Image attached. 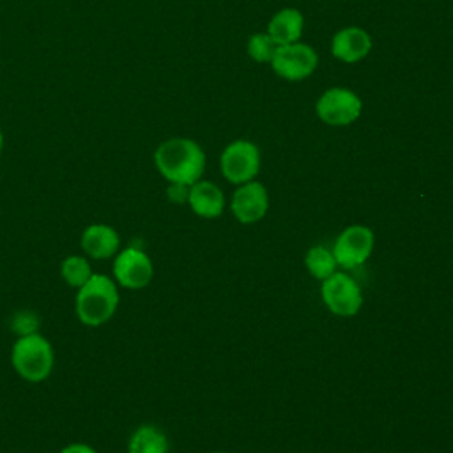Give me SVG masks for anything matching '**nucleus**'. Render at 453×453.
I'll use <instances>...</instances> for the list:
<instances>
[{
    "label": "nucleus",
    "mask_w": 453,
    "mask_h": 453,
    "mask_svg": "<svg viewBox=\"0 0 453 453\" xmlns=\"http://www.w3.org/2000/svg\"><path fill=\"white\" fill-rule=\"evenodd\" d=\"M154 163L168 182L191 186L200 180L203 173L205 154L202 147L189 138H170L156 149Z\"/></svg>",
    "instance_id": "obj_1"
},
{
    "label": "nucleus",
    "mask_w": 453,
    "mask_h": 453,
    "mask_svg": "<svg viewBox=\"0 0 453 453\" xmlns=\"http://www.w3.org/2000/svg\"><path fill=\"white\" fill-rule=\"evenodd\" d=\"M117 306V283L106 274H92V278L78 288L76 315L85 326L96 327L106 324L115 315Z\"/></svg>",
    "instance_id": "obj_2"
},
{
    "label": "nucleus",
    "mask_w": 453,
    "mask_h": 453,
    "mask_svg": "<svg viewBox=\"0 0 453 453\" xmlns=\"http://www.w3.org/2000/svg\"><path fill=\"white\" fill-rule=\"evenodd\" d=\"M11 363L18 375L28 382H41L50 377L55 365L51 343L39 333L19 336L11 352Z\"/></svg>",
    "instance_id": "obj_3"
},
{
    "label": "nucleus",
    "mask_w": 453,
    "mask_h": 453,
    "mask_svg": "<svg viewBox=\"0 0 453 453\" xmlns=\"http://www.w3.org/2000/svg\"><path fill=\"white\" fill-rule=\"evenodd\" d=\"M219 166L228 182L244 184L253 180L260 170V150L253 142L235 140L221 152Z\"/></svg>",
    "instance_id": "obj_4"
},
{
    "label": "nucleus",
    "mask_w": 453,
    "mask_h": 453,
    "mask_svg": "<svg viewBox=\"0 0 453 453\" xmlns=\"http://www.w3.org/2000/svg\"><path fill=\"white\" fill-rule=\"evenodd\" d=\"M269 64L280 78L297 81L313 74L319 57L311 46L304 42H290L280 44Z\"/></svg>",
    "instance_id": "obj_5"
},
{
    "label": "nucleus",
    "mask_w": 453,
    "mask_h": 453,
    "mask_svg": "<svg viewBox=\"0 0 453 453\" xmlns=\"http://www.w3.org/2000/svg\"><path fill=\"white\" fill-rule=\"evenodd\" d=\"M361 110H363V103L359 96L342 87H333L326 90L315 104V111L319 119L329 126L352 124L361 115Z\"/></svg>",
    "instance_id": "obj_6"
},
{
    "label": "nucleus",
    "mask_w": 453,
    "mask_h": 453,
    "mask_svg": "<svg viewBox=\"0 0 453 453\" xmlns=\"http://www.w3.org/2000/svg\"><path fill=\"white\" fill-rule=\"evenodd\" d=\"M373 232L363 225H352L345 228L334 241L333 255L338 265L354 269L366 262L373 250Z\"/></svg>",
    "instance_id": "obj_7"
},
{
    "label": "nucleus",
    "mask_w": 453,
    "mask_h": 453,
    "mask_svg": "<svg viewBox=\"0 0 453 453\" xmlns=\"http://www.w3.org/2000/svg\"><path fill=\"white\" fill-rule=\"evenodd\" d=\"M322 299L333 313L342 317L356 315L363 304L359 285L343 273H333L324 280Z\"/></svg>",
    "instance_id": "obj_8"
},
{
    "label": "nucleus",
    "mask_w": 453,
    "mask_h": 453,
    "mask_svg": "<svg viewBox=\"0 0 453 453\" xmlns=\"http://www.w3.org/2000/svg\"><path fill=\"white\" fill-rule=\"evenodd\" d=\"M154 267L149 255L138 248H126L115 255L113 260V280L115 283L138 290L150 283Z\"/></svg>",
    "instance_id": "obj_9"
},
{
    "label": "nucleus",
    "mask_w": 453,
    "mask_h": 453,
    "mask_svg": "<svg viewBox=\"0 0 453 453\" xmlns=\"http://www.w3.org/2000/svg\"><path fill=\"white\" fill-rule=\"evenodd\" d=\"M269 207V196L264 184L257 180H248L244 184H239V188L234 191L230 209L234 216L248 225L260 221Z\"/></svg>",
    "instance_id": "obj_10"
},
{
    "label": "nucleus",
    "mask_w": 453,
    "mask_h": 453,
    "mask_svg": "<svg viewBox=\"0 0 453 453\" xmlns=\"http://www.w3.org/2000/svg\"><path fill=\"white\" fill-rule=\"evenodd\" d=\"M372 50V37L359 27H345L333 35L331 51L333 57L345 64L363 60Z\"/></svg>",
    "instance_id": "obj_11"
},
{
    "label": "nucleus",
    "mask_w": 453,
    "mask_h": 453,
    "mask_svg": "<svg viewBox=\"0 0 453 453\" xmlns=\"http://www.w3.org/2000/svg\"><path fill=\"white\" fill-rule=\"evenodd\" d=\"M80 246L90 258H111L113 255L119 253L120 237L113 226L94 223L83 230Z\"/></svg>",
    "instance_id": "obj_12"
},
{
    "label": "nucleus",
    "mask_w": 453,
    "mask_h": 453,
    "mask_svg": "<svg viewBox=\"0 0 453 453\" xmlns=\"http://www.w3.org/2000/svg\"><path fill=\"white\" fill-rule=\"evenodd\" d=\"M188 203L191 205L193 212L212 219L218 218L225 209V196L223 191L211 180H196L189 186Z\"/></svg>",
    "instance_id": "obj_13"
},
{
    "label": "nucleus",
    "mask_w": 453,
    "mask_h": 453,
    "mask_svg": "<svg viewBox=\"0 0 453 453\" xmlns=\"http://www.w3.org/2000/svg\"><path fill=\"white\" fill-rule=\"evenodd\" d=\"M304 27V18L301 11L294 7H285L278 11L267 25V34L278 42V44H290L297 42L301 39Z\"/></svg>",
    "instance_id": "obj_14"
},
{
    "label": "nucleus",
    "mask_w": 453,
    "mask_h": 453,
    "mask_svg": "<svg viewBox=\"0 0 453 453\" xmlns=\"http://www.w3.org/2000/svg\"><path fill=\"white\" fill-rule=\"evenodd\" d=\"M127 453H168V439L161 428L142 425L129 437Z\"/></svg>",
    "instance_id": "obj_15"
},
{
    "label": "nucleus",
    "mask_w": 453,
    "mask_h": 453,
    "mask_svg": "<svg viewBox=\"0 0 453 453\" xmlns=\"http://www.w3.org/2000/svg\"><path fill=\"white\" fill-rule=\"evenodd\" d=\"M60 274L64 278V281L69 287L80 288L81 285H85L90 278H92V267L88 264V260L81 255H69L62 260L60 265Z\"/></svg>",
    "instance_id": "obj_16"
},
{
    "label": "nucleus",
    "mask_w": 453,
    "mask_h": 453,
    "mask_svg": "<svg viewBox=\"0 0 453 453\" xmlns=\"http://www.w3.org/2000/svg\"><path fill=\"white\" fill-rule=\"evenodd\" d=\"M304 264L308 267V271L313 274V278L317 280H326L329 278L334 271H336V260L333 251H329L327 248L322 246H313L308 250Z\"/></svg>",
    "instance_id": "obj_17"
},
{
    "label": "nucleus",
    "mask_w": 453,
    "mask_h": 453,
    "mask_svg": "<svg viewBox=\"0 0 453 453\" xmlns=\"http://www.w3.org/2000/svg\"><path fill=\"white\" fill-rule=\"evenodd\" d=\"M278 46L269 34H253L248 39V53L255 62H271Z\"/></svg>",
    "instance_id": "obj_18"
},
{
    "label": "nucleus",
    "mask_w": 453,
    "mask_h": 453,
    "mask_svg": "<svg viewBox=\"0 0 453 453\" xmlns=\"http://www.w3.org/2000/svg\"><path fill=\"white\" fill-rule=\"evenodd\" d=\"M12 327H14V331H16L19 336L32 334V333H37L39 320H37V317H35L34 313H30V311H21V313H16V315H14Z\"/></svg>",
    "instance_id": "obj_19"
},
{
    "label": "nucleus",
    "mask_w": 453,
    "mask_h": 453,
    "mask_svg": "<svg viewBox=\"0 0 453 453\" xmlns=\"http://www.w3.org/2000/svg\"><path fill=\"white\" fill-rule=\"evenodd\" d=\"M168 198L175 203H182V202H188V195H189V186L186 184H175V182H170L168 186Z\"/></svg>",
    "instance_id": "obj_20"
},
{
    "label": "nucleus",
    "mask_w": 453,
    "mask_h": 453,
    "mask_svg": "<svg viewBox=\"0 0 453 453\" xmlns=\"http://www.w3.org/2000/svg\"><path fill=\"white\" fill-rule=\"evenodd\" d=\"M60 453H97L92 446L85 444V442H73V444H67L60 449Z\"/></svg>",
    "instance_id": "obj_21"
},
{
    "label": "nucleus",
    "mask_w": 453,
    "mask_h": 453,
    "mask_svg": "<svg viewBox=\"0 0 453 453\" xmlns=\"http://www.w3.org/2000/svg\"><path fill=\"white\" fill-rule=\"evenodd\" d=\"M2 149H4V134L0 131V154H2Z\"/></svg>",
    "instance_id": "obj_22"
}]
</instances>
